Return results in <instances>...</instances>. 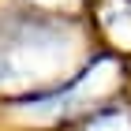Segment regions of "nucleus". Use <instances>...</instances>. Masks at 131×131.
<instances>
[{"label":"nucleus","instance_id":"2","mask_svg":"<svg viewBox=\"0 0 131 131\" xmlns=\"http://www.w3.org/2000/svg\"><path fill=\"white\" fill-rule=\"evenodd\" d=\"M101 23L112 34V41L131 49V0H109L105 11H101Z\"/></svg>","mask_w":131,"mask_h":131},{"label":"nucleus","instance_id":"1","mask_svg":"<svg viewBox=\"0 0 131 131\" xmlns=\"http://www.w3.org/2000/svg\"><path fill=\"white\" fill-rule=\"evenodd\" d=\"M79 41L64 23L23 19L0 34V86L49 82L75 60Z\"/></svg>","mask_w":131,"mask_h":131},{"label":"nucleus","instance_id":"3","mask_svg":"<svg viewBox=\"0 0 131 131\" xmlns=\"http://www.w3.org/2000/svg\"><path fill=\"white\" fill-rule=\"evenodd\" d=\"M38 4H49V8H56V4H71V0H38Z\"/></svg>","mask_w":131,"mask_h":131}]
</instances>
